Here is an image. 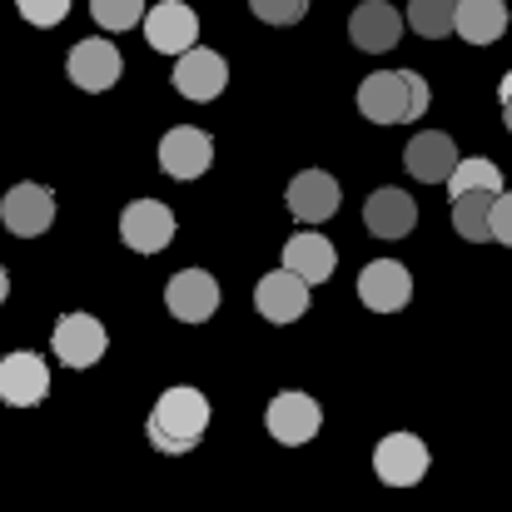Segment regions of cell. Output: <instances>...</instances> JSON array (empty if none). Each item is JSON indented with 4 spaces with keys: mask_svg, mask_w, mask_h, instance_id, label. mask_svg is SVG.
Masks as SVG:
<instances>
[{
    "mask_svg": "<svg viewBox=\"0 0 512 512\" xmlns=\"http://www.w3.org/2000/svg\"><path fill=\"white\" fill-rule=\"evenodd\" d=\"M204 433H209V398H204L199 388L174 383V388H165V393L155 398V413H150V423H145L150 448H160V453H170V458H184V453H194V448L204 443Z\"/></svg>",
    "mask_w": 512,
    "mask_h": 512,
    "instance_id": "cell-1",
    "label": "cell"
},
{
    "mask_svg": "<svg viewBox=\"0 0 512 512\" xmlns=\"http://www.w3.org/2000/svg\"><path fill=\"white\" fill-rule=\"evenodd\" d=\"M358 115L373 125H413L428 115V80L418 70H373L358 85Z\"/></svg>",
    "mask_w": 512,
    "mask_h": 512,
    "instance_id": "cell-2",
    "label": "cell"
},
{
    "mask_svg": "<svg viewBox=\"0 0 512 512\" xmlns=\"http://www.w3.org/2000/svg\"><path fill=\"white\" fill-rule=\"evenodd\" d=\"M264 428L274 433V443L299 448V443H314V438H319V428H324V408H319L309 393L284 388V393L269 398V408H264Z\"/></svg>",
    "mask_w": 512,
    "mask_h": 512,
    "instance_id": "cell-3",
    "label": "cell"
},
{
    "mask_svg": "<svg viewBox=\"0 0 512 512\" xmlns=\"http://www.w3.org/2000/svg\"><path fill=\"white\" fill-rule=\"evenodd\" d=\"M110 348V334L95 314H60L55 329H50V353L65 363V368H95Z\"/></svg>",
    "mask_w": 512,
    "mask_h": 512,
    "instance_id": "cell-4",
    "label": "cell"
},
{
    "mask_svg": "<svg viewBox=\"0 0 512 512\" xmlns=\"http://www.w3.org/2000/svg\"><path fill=\"white\" fill-rule=\"evenodd\" d=\"M65 75H70L75 90H85V95H105V90L120 85V75H125V55H120L110 40H80V45H70V55H65Z\"/></svg>",
    "mask_w": 512,
    "mask_h": 512,
    "instance_id": "cell-5",
    "label": "cell"
},
{
    "mask_svg": "<svg viewBox=\"0 0 512 512\" xmlns=\"http://www.w3.org/2000/svg\"><path fill=\"white\" fill-rule=\"evenodd\" d=\"M0 224H5L15 239L45 234V229L55 224V189H50V184H35V179L15 184V189L0 199Z\"/></svg>",
    "mask_w": 512,
    "mask_h": 512,
    "instance_id": "cell-6",
    "label": "cell"
},
{
    "mask_svg": "<svg viewBox=\"0 0 512 512\" xmlns=\"http://www.w3.org/2000/svg\"><path fill=\"white\" fill-rule=\"evenodd\" d=\"M428 443L418 438V433H388L378 448H373V473H378V483H388V488H413V483H423V473H428Z\"/></svg>",
    "mask_w": 512,
    "mask_h": 512,
    "instance_id": "cell-7",
    "label": "cell"
},
{
    "mask_svg": "<svg viewBox=\"0 0 512 512\" xmlns=\"http://www.w3.org/2000/svg\"><path fill=\"white\" fill-rule=\"evenodd\" d=\"M174 229H179V219H174L170 204H160V199H135V204H125V214H120V239H125L135 254H165Z\"/></svg>",
    "mask_w": 512,
    "mask_h": 512,
    "instance_id": "cell-8",
    "label": "cell"
},
{
    "mask_svg": "<svg viewBox=\"0 0 512 512\" xmlns=\"http://www.w3.org/2000/svg\"><path fill=\"white\" fill-rule=\"evenodd\" d=\"M170 80L184 100L209 105V100H219V90L229 85V65H224V55H214V50H204V45H189L184 55H174Z\"/></svg>",
    "mask_w": 512,
    "mask_h": 512,
    "instance_id": "cell-9",
    "label": "cell"
},
{
    "mask_svg": "<svg viewBox=\"0 0 512 512\" xmlns=\"http://www.w3.org/2000/svg\"><path fill=\"white\" fill-rule=\"evenodd\" d=\"M165 309L179 324H209L219 314V279L209 269H179L165 284Z\"/></svg>",
    "mask_w": 512,
    "mask_h": 512,
    "instance_id": "cell-10",
    "label": "cell"
},
{
    "mask_svg": "<svg viewBox=\"0 0 512 512\" xmlns=\"http://www.w3.org/2000/svg\"><path fill=\"white\" fill-rule=\"evenodd\" d=\"M358 299H363V309H373V314H398V309H408V299H413V274H408L398 259H373V264H363V274H358Z\"/></svg>",
    "mask_w": 512,
    "mask_h": 512,
    "instance_id": "cell-11",
    "label": "cell"
},
{
    "mask_svg": "<svg viewBox=\"0 0 512 512\" xmlns=\"http://www.w3.org/2000/svg\"><path fill=\"white\" fill-rule=\"evenodd\" d=\"M145 40L155 55H184L189 45H199V15L184 0H160L155 10H145Z\"/></svg>",
    "mask_w": 512,
    "mask_h": 512,
    "instance_id": "cell-12",
    "label": "cell"
},
{
    "mask_svg": "<svg viewBox=\"0 0 512 512\" xmlns=\"http://www.w3.org/2000/svg\"><path fill=\"white\" fill-rule=\"evenodd\" d=\"M339 179L329 170H299L289 179V189H284V204H289V214L299 219V224H324V219H334L339 214Z\"/></svg>",
    "mask_w": 512,
    "mask_h": 512,
    "instance_id": "cell-13",
    "label": "cell"
},
{
    "mask_svg": "<svg viewBox=\"0 0 512 512\" xmlns=\"http://www.w3.org/2000/svg\"><path fill=\"white\" fill-rule=\"evenodd\" d=\"M254 309H259V319H269V324H294V319H304V309H309V284L294 274V269H274V274H264L259 284H254Z\"/></svg>",
    "mask_w": 512,
    "mask_h": 512,
    "instance_id": "cell-14",
    "label": "cell"
},
{
    "mask_svg": "<svg viewBox=\"0 0 512 512\" xmlns=\"http://www.w3.org/2000/svg\"><path fill=\"white\" fill-rule=\"evenodd\" d=\"M50 393V368L40 353H5L0 358V403L10 408H35Z\"/></svg>",
    "mask_w": 512,
    "mask_h": 512,
    "instance_id": "cell-15",
    "label": "cell"
},
{
    "mask_svg": "<svg viewBox=\"0 0 512 512\" xmlns=\"http://www.w3.org/2000/svg\"><path fill=\"white\" fill-rule=\"evenodd\" d=\"M214 165V140L194 125H170L160 140V170L170 179H199Z\"/></svg>",
    "mask_w": 512,
    "mask_h": 512,
    "instance_id": "cell-16",
    "label": "cell"
},
{
    "mask_svg": "<svg viewBox=\"0 0 512 512\" xmlns=\"http://www.w3.org/2000/svg\"><path fill=\"white\" fill-rule=\"evenodd\" d=\"M398 35H403V15H398L388 0H363V5L348 15V40H353V50H363V55L393 50Z\"/></svg>",
    "mask_w": 512,
    "mask_h": 512,
    "instance_id": "cell-17",
    "label": "cell"
},
{
    "mask_svg": "<svg viewBox=\"0 0 512 512\" xmlns=\"http://www.w3.org/2000/svg\"><path fill=\"white\" fill-rule=\"evenodd\" d=\"M403 170L423 184H448V174L458 170V145L443 130H418L403 150Z\"/></svg>",
    "mask_w": 512,
    "mask_h": 512,
    "instance_id": "cell-18",
    "label": "cell"
},
{
    "mask_svg": "<svg viewBox=\"0 0 512 512\" xmlns=\"http://www.w3.org/2000/svg\"><path fill=\"white\" fill-rule=\"evenodd\" d=\"M363 224H368L373 239H403V234L418 229V204L403 189H373L368 204H363Z\"/></svg>",
    "mask_w": 512,
    "mask_h": 512,
    "instance_id": "cell-19",
    "label": "cell"
},
{
    "mask_svg": "<svg viewBox=\"0 0 512 512\" xmlns=\"http://www.w3.org/2000/svg\"><path fill=\"white\" fill-rule=\"evenodd\" d=\"M284 269H294L309 289H314V284H329L334 269H339V249H334L324 234L304 229V234H294V239L284 244Z\"/></svg>",
    "mask_w": 512,
    "mask_h": 512,
    "instance_id": "cell-20",
    "label": "cell"
},
{
    "mask_svg": "<svg viewBox=\"0 0 512 512\" xmlns=\"http://www.w3.org/2000/svg\"><path fill=\"white\" fill-rule=\"evenodd\" d=\"M453 30L468 45H493L508 30V0H458V20Z\"/></svg>",
    "mask_w": 512,
    "mask_h": 512,
    "instance_id": "cell-21",
    "label": "cell"
},
{
    "mask_svg": "<svg viewBox=\"0 0 512 512\" xmlns=\"http://www.w3.org/2000/svg\"><path fill=\"white\" fill-rule=\"evenodd\" d=\"M493 189H473V194H458L453 199V229L468 239V244H488L493 239Z\"/></svg>",
    "mask_w": 512,
    "mask_h": 512,
    "instance_id": "cell-22",
    "label": "cell"
},
{
    "mask_svg": "<svg viewBox=\"0 0 512 512\" xmlns=\"http://www.w3.org/2000/svg\"><path fill=\"white\" fill-rule=\"evenodd\" d=\"M403 20L423 35V40H443V35H458L453 20H458V0H408Z\"/></svg>",
    "mask_w": 512,
    "mask_h": 512,
    "instance_id": "cell-23",
    "label": "cell"
},
{
    "mask_svg": "<svg viewBox=\"0 0 512 512\" xmlns=\"http://www.w3.org/2000/svg\"><path fill=\"white\" fill-rule=\"evenodd\" d=\"M473 189H493V194H503L508 184H503V170L493 165V160H458V170L448 174V199H458V194H473Z\"/></svg>",
    "mask_w": 512,
    "mask_h": 512,
    "instance_id": "cell-24",
    "label": "cell"
},
{
    "mask_svg": "<svg viewBox=\"0 0 512 512\" xmlns=\"http://www.w3.org/2000/svg\"><path fill=\"white\" fill-rule=\"evenodd\" d=\"M145 0H90V15H95V25H105V30H135V25H145Z\"/></svg>",
    "mask_w": 512,
    "mask_h": 512,
    "instance_id": "cell-25",
    "label": "cell"
},
{
    "mask_svg": "<svg viewBox=\"0 0 512 512\" xmlns=\"http://www.w3.org/2000/svg\"><path fill=\"white\" fill-rule=\"evenodd\" d=\"M249 10L264 25H299L309 15V0H249Z\"/></svg>",
    "mask_w": 512,
    "mask_h": 512,
    "instance_id": "cell-26",
    "label": "cell"
},
{
    "mask_svg": "<svg viewBox=\"0 0 512 512\" xmlns=\"http://www.w3.org/2000/svg\"><path fill=\"white\" fill-rule=\"evenodd\" d=\"M15 10H20V20L50 30V25H60L70 15V0H15Z\"/></svg>",
    "mask_w": 512,
    "mask_h": 512,
    "instance_id": "cell-27",
    "label": "cell"
},
{
    "mask_svg": "<svg viewBox=\"0 0 512 512\" xmlns=\"http://www.w3.org/2000/svg\"><path fill=\"white\" fill-rule=\"evenodd\" d=\"M493 239L512 249V189H503V194L493 199Z\"/></svg>",
    "mask_w": 512,
    "mask_h": 512,
    "instance_id": "cell-28",
    "label": "cell"
},
{
    "mask_svg": "<svg viewBox=\"0 0 512 512\" xmlns=\"http://www.w3.org/2000/svg\"><path fill=\"white\" fill-rule=\"evenodd\" d=\"M5 299H10V274L0 269V304H5Z\"/></svg>",
    "mask_w": 512,
    "mask_h": 512,
    "instance_id": "cell-29",
    "label": "cell"
},
{
    "mask_svg": "<svg viewBox=\"0 0 512 512\" xmlns=\"http://www.w3.org/2000/svg\"><path fill=\"white\" fill-rule=\"evenodd\" d=\"M498 95H503V100H508V95H512V70H508V75H503V85H498Z\"/></svg>",
    "mask_w": 512,
    "mask_h": 512,
    "instance_id": "cell-30",
    "label": "cell"
},
{
    "mask_svg": "<svg viewBox=\"0 0 512 512\" xmlns=\"http://www.w3.org/2000/svg\"><path fill=\"white\" fill-rule=\"evenodd\" d=\"M503 125H508V130H512V95H508V100H503Z\"/></svg>",
    "mask_w": 512,
    "mask_h": 512,
    "instance_id": "cell-31",
    "label": "cell"
}]
</instances>
